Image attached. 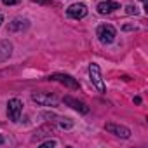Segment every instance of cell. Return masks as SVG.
Here are the masks:
<instances>
[{"label":"cell","mask_w":148,"mask_h":148,"mask_svg":"<svg viewBox=\"0 0 148 148\" xmlns=\"http://www.w3.org/2000/svg\"><path fill=\"white\" fill-rule=\"evenodd\" d=\"M66 14L71 19H82L87 16V7H86V4H71L66 9Z\"/></svg>","instance_id":"5"},{"label":"cell","mask_w":148,"mask_h":148,"mask_svg":"<svg viewBox=\"0 0 148 148\" xmlns=\"http://www.w3.org/2000/svg\"><path fill=\"white\" fill-rule=\"evenodd\" d=\"M117 9H120V4L119 2H112V0H106V2L98 4V12L99 14H112Z\"/></svg>","instance_id":"9"},{"label":"cell","mask_w":148,"mask_h":148,"mask_svg":"<svg viewBox=\"0 0 148 148\" xmlns=\"http://www.w3.org/2000/svg\"><path fill=\"white\" fill-rule=\"evenodd\" d=\"M26 26H28V21L26 19H14L9 25V32H19V30H25Z\"/></svg>","instance_id":"11"},{"label":"cell","mask_w":148,"mask_h":148,"mask_svg":"<svg viewBox=\"0 0 148 148\" xmlns=\"http://www.w3.org/2000/svg\"><path fill=\"white\" fill-rule=\"evenodd\" d=\"M2 23H4V16H2V14H0V25H2Z\"/></svg>","instance_id":"17"},{"label":"cell","mask_w":148,"mask_h":148,"mask_svg":"<svg viewBox=\"0 0 148 148\" xmlns=\"http://www.w3.org/2000/svg\"><path fill=\"white\" fill-rule=\"evenodd\" d=\"M11 52H12V45H11L7 40L0 42V61H5V59L11 56Z\"/></svg>","instance_id":"10"},{"label":"cell","mask_w":148,"mask_h":148,"mask_svg":"<svg viewBox=\"0 0 148 148\" xmlns=\"http://www.w3.org/2000/svg\"><path fill=\"white\" fill-rule=\"evenodd\" d=\"M4 2V5H16V4H19L21 0H2Z\"/></svg>","instance_id":"15"},{"label":"cell","mask_w":148,"mask_h":148,"mask_svg":"<svg viewBox=\"0 0 148 148\" xmlns=\"http://www.w3.org/2000/svg\"><path fill=\"white\" fill-rule=\"evenodd\" d=\"M105 129H106L108 132L119 136V138H124V139H127V138L131 136V131H129L127 127H124V125H119V124H106Z\"/></svg>","instance_id":"7"},{"label":"cell","mask_w":148,"mask_h":148,"mask_svg":"<svg viewBox=\"0 0 148 148\" xmlns=\"http://www.w3.org/2000/svg\"><path fill=\"white\" fill-rule=\"evenodd\" d=\"M21 112H23V103H21V99H18V98L9 99V103H7V117H9V120L18 122L19 117H21Z\"/></svg>","instance_id":"4"},{"label":"cell","mask_w":148,"mask_h":148,"mask_svg":"<svg viewBox=\"0 0 148 148\" xmlns=\"http://www.w3.org/2000/svg\"><path fill=\"white\" fill-rule=\"evenodd\" d=\"M68 106H71L73 110H77V112H80V113H89V106L86 105V103H82V101H79V99H75V98H71V96H64V99H63Z\"/></svg>","instance_id":"8"},{"label":"cell","mask_w":148,"mask_h":148,"mask_svg":"<svg viewBox=\"0 0 148 148\" xmlns=\"http://www.w3.org/2000/svg\"><path fill=\"white\" fill-rule=\"evenodd\" d=\"M134 103H138V105H139V103H141V98H139V96H136V98H134Z\"/></svg>","instance_id":"16"},{"label":"cell","mask_w":148,"mask_h":148,"mask_svg":"<svg viewBox=\"0 0 148 148\" xmlns=\"http://www.w3.org/2000/svg\"><path fill=\"white\" fill-rule=\"evenodd\" d=\"M89 77H91L92 86H94L99 92H106V86H105V82H103V79H101V70H99V66H98L96 63H91V64H89Z\"/></svg>","instance_id":"1"},{"label":"cell","mask_w":148,"mask_h":148,"mask_svg":"<svg viewBox=\"0 0 148 148\" xmlns=\"http://www.w3.org/2000/svg\"><path fill=\"white\" fill-rule=\"evenodd\" d=\"M49 80H54V82H61L63 86L73 89V91H79L80 89V84L73 79L71 75H64V73H52V75H49Z\"/></svg>","instance_id":"3"},{"label":"cell","mask_w":148,"mask_h":148,"mask_svg":"<svg viewBox=\"0 0 148 148\" xmlns=\"http://www.w3.org/2000/svg\"><path fill=\"white\" fill-rule=\"evenodd\" d=\"M32 99H33L35 103L42 105V106H56V105H58V101H56L54 96L44 94V92H33V94H32Z\"/></svg>","instance_id":"6"},{"label":"cell","mask_w":148,"mask_h":148,"mask_svg":"<svg viewBox=\"0 0 148 148\" xmlns=\"http://www.w3.org/2000/svg\"><path fill=\"white\" fill-rule=\"evenodd\" d=\"M59 125H61V127H66V129H68V127H71L73 124H71V122H70L68 119H63V120L59 122Z\"/></svg>","instance_id":"14"},{"label":"cell","mask_w":148,"mask_h":148,"mask_svg":"<svg viewBox=\"0 0 148 148\" xmlns=\"http://www.w3.org/2000/svg\"><path fill=\"white\" fill-rule=\"evenodd\" d=\"M125 12L131 14V16H132V14L136 16V14H138V7H136V5H129V7H125Z\"/></svg>","instance_id":"12"},{"label":"cell","mask_w":148,"mask_h":148,"mask_svg":"<svg viewBox=\"0 0 148 148\" xmlns=\"http://www.w3.org/2000/svg\"><path fill=\"white\" fill-rule=\"evenodd\" d=\"M141 2H146V0H141Z\"/></svg>","instance_id":"18"},{"label":"cell","mask_w":148,"mask_h":148,"mask_svg":"<svg viewBox=\"0 0 148 148\" xmlns=\"http://www.w3.org/2000/svg\"><path fill=\"white\" fill-rule=\"evenodd\" d=\"M115 37H117V30L112 25H101L98 28V38H99L101 44H105V45L112 44L115 40Z\"/></svg>","instance_id":"2"},{"label":"cell","mask_w":148,"mask_h":148,"mask_svg":"<svg viewBox=\"0 0 148 148\" xmlns=\"http://www.w3.org/2000/svg\"><path fill=\"white\" fill-rule=\"evenodd\" d=\"M56 145H58V143H56L54 139H49V141H45V143H42L40 146H42V148H49V146H56Z\"/></svg>","instance_id":"13"}]
</instances>
